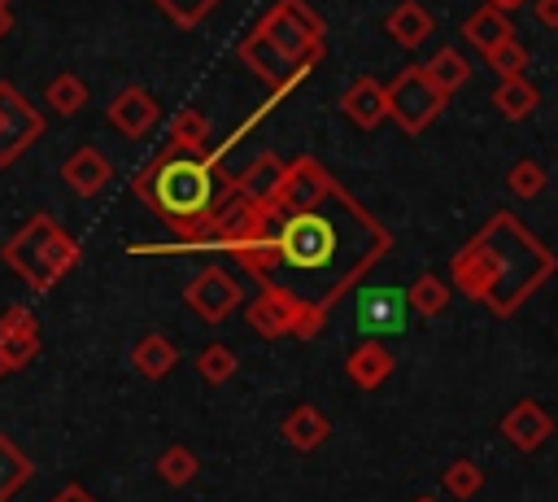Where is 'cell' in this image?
Returning a JSON list of instances; mask_svg holds the SVG:
<instances>
[{"label": "cell", "mask_w": 558, "mask_h": 502, "mask_svg": "<svg viewBox=\"0 0 558 502\" xmlns=\"http://www.w3.org/2000/svg\"><path fill=\"white\" fill-rule=\"evenodd\" d=\"M4 375H9V367H4V358H0V380H4Z\"/></svg>", "instance_id": "41"}, {"label": "cell", "mask_w": 558, "mask_h": 502, "mask_svg": "<svg viewBox=\"0 0 558 502\" xmlns=\"http://www.w3.org/2000/svg\"><path fill=\"white\" fill-rule=\"evenodd\" d=\"M4 266L31 288V292H52L74 266H78V240L52 218V214H31L0 249Z\"/></svg>", "instance_id": "4"}, {"label": "cell", "mask_w": 558, "mask_h": 502, "mask_svg": "<svg viewBox=\"0 0 558 502\" xmlns=\"http://www.w3.org/2000/svg\"><path fill=\"white\" fill-rule=\"evenodd\" d=\"M9 4H13V0H0V9H9Z\"/></svg>", "instance_id": "42"}, {"label": "cell", "mask_w": 558, "mask_h": 502, "mask_svg": "<svg viewBox=\"0 0 558 502\" xmlns=\"http://www.w3.org/2000/svg\"><path fill=\"white\" fill-rule=\"evenodd\" d=\"M423 74H427L445 96H453V92H462V87L471 83V61H466L458 48H436V52L423 61Z\"/></svg>", "instance_id": "22"}, {"label": "cell", "mask_w": 558, "mask_h": 502, "mask_svg": "<svg viewBox=\"0 0 558 502\" xmlns=\"http://www.w3.org/2000/svg\"><path fill=\"white\" fill-rule=\"evenodd\" d=\"M205 140H209V113H201V109H179V113L170 118V140H166V148L201 153Z\"/></svg>", "instance_id": "26"}, {"label": "cell", "mask_w": 558, "mask_h": 502, "mask_svg": "<svg viewBox=\"0 0 558 502\" xmlns=\"http://www.w3.org/2000/svg\"><path fill=\"white\" fill-rule=\"evenodd\" d=\"M174 26H183V31H192V26H201L205 17H209V9L218 4V0H153Z\"/></svg>", "instance_id": "34"}, {"label": "cell", "mask_w": 558, "mask_h": 502, "mask_svg": "<svg viewBox=\"0 0 558 502\" xmlns=\"http://www.w3.org/2000/svg\"><path fill=\"white\" fill-rule=\"evenodd\" d=\"M283 166L288 162H279L275 153H262V157H253L235 179H231V188L244 196V201H257V205H266L270 196H275V188H279V179H283Z\"/></svg>", "instance_id": "17"}, {"label": "cell", "mask_w": 558, "mask_h": 502, "mask_svg": "<svg viewBox=\"0 0 558 502\" xmlns=\"http://www.w3.org/2000/svg\"><path fill=\"white\" fill-rule=\"evenodd\" d=\"M558 258L510 214L493 210L488 223L449 258V288L488 306V314L510 319L549 275Z\"/></svg>", "instance_id": "2"}, {"label": "cell", "mask_w": 558, "mask_h": 502, "mask_svg": "<svg viewBox=\"0 0 558 502\" xmlns=\"http://www.w3.org/2000/svg\"><path fill=\"white\" fill-rule=\"evenodd\" d=\"M493 105H497V113H501V118L523 122L527 113H536L541 92H536L527 79H501V83H497V92H493Z\"/></svg>", "instance_id": "25"}, {"label": "cell", "mask_w": 558, "mask_h": 502, "mask_svg": "<svg viewBox=\"0 0 558 502\" xmlns=\"http://www.w3.org/2000/svg\"><path fill=\"white\" fill-rule=\"evenodd\" d=\"M253 31L266 44H275L301 74H310L323 61V35H327V26H323V17L305 0H275Z\"/></svg>", "instance_id": "5"}, {"label": "cell", "mask_w": 558, "mask_h": 502, "mask_svg": "<svg viewBox=\"0 0 558 502\" xmlns=\"http://www.w3.org/2000/svg\"><path fill=\"white\" fill-rule=\"evenodd\" d=\"M244 319H248V327H253L257 336H266V340L292 336V314H288V306H283L275 292H257V297L248 301Z\"/></svg>", "instance_id": "21"}, {"label": "cell", "mask_w": 558, "mask_h": 502, "mask_svg": "<svg viewBox=\"0 0 558 502\" xmlns=\"http://www.w3.org/2000/svg\"><path fill=\"white\" fill-rule=\"evenodd\" d=\"M501 437L514 445V450H523V454H532V450H541L545 441H549V432H554V419H549V410L541 406V402H532V397H523V402H514L506 415H501Z\"/></svg>", "instance_id": "12"}, {"label": "cell", "mask_w": 558, "mask_h": 502, "mask_svg": "<svg viewBox=\"0 0 558 502\" xmlns=\"http://www.w3.org/2000/svg\"><path fill=\"white\" fill-rule=\"evenodd\" d=\"M480 485H484V471H480V463L475 458H453L445 471H440V489L449 493V498H475L480 493Z\"/></svg>", "instance_id": "28"}, {"label": "cell", "mask_w": 558, "mask_h": 502, "mask_svg": "<svg viewBox=\"0 0 558 502\" xmlns=\"http://www.w3.org/2000/svg\"><path fill=\"white\" fill-rule=\"evenodd\" d=\"M527 4H532V17L545 31H558V0H527Z\"/></svg>", "instance_id": "36"}, {"label": "cell", "mask_w": 558, "mask_h": 502, "mask_svg": "<svg viewBox=\"0 0 558 502\" xmlns=\"http://www.w3.org/2000/svg\"><path fill=\"white\" fill-rule=\"evenodd\" d=\"M545 183H549V175H545V166H541L536 157L514 162V166H510V175H506V188H510V196H519V201L541 196V192H545Z\"/></svg>", "instance_id": "31"}, {"label": "cell", "mask_w": 558, "mask_h": 502, "mask_svg": "<svg viewBox=\"0 0 558 502\" xmlns=\"http://www.w3.org/2000/svg\"><path fill=\"white\" fill-rule=\"evenodd\" d=\"M131 367H135L144 380H166V375L179 367V349H174L170 336L148 332V336L135 340V349H131Z\"/></svg>", "instance_id": "18"}, {"label": "cell", "mask_w": 558, "mask_h": 502, "mask_svg": "<svg viewBox=\"0 0 558 502\" xmlns=\"http://www.w3.org/2000/svg\"><path fill=\"white\" fill-rule=\"evenodd\" d=\"M410 502H436V498H427V493H418V498H410Z\"/></svg>", "instance_id": "40"}, {"label": "cell", "mask_w": 558, "mask_h": 502, "mask_svg": "<svg viewBox=\"0 0 558 502\" xmlns=\"http://www.w3.org/2000/svg\"><path fill=\"white\" fill-rule=\"evenodd\" d=\"M196 471H201V458H196L187 445H166V450L157 454V476H161L166 485H174V489L187 485Z\"/></svg>", "instance_id": "29"}, {"label": "cell", "mask_w": 558, "mask_h": 502, "mask_svg": "<svg viewBox=\"0 0 558 502\" xmlns=\"http://www.w3.org/2000/svg\"><path fill=\"white\" fill-rule=\"evenodd\" d=\"M61 179L70 183L74 196H96V192H105V183L113 179V166H109V157H105L96 144H78V148L61 162Z\"/></svg>", "instance_id": "13"}, {"label": "cell", "mask_w": 558, "mask_h": 502, "mask_svg": "<svg viewBox=\"0 0 558 502\" xmlns=\"http://www.w3.org/2000/svg\"><path fill=\"white\" fill-rule=\"evenodd\" d=\"M39 354V332H0V358L9 371H22Z\"/></svg>", "instance_id": "33"}, {"label": "cell", "mask_w": 558, "mask_h": 502, "mask_svg": "<svg viewBox=\"0 0 558 502\" xmlns=\"http://www.w3.org/2000/svg\"><path fill=\"white\" fill-rule=\"evenodd\" d=\"M39 135H44V113L13 83H0V166H13Z\"/></svg>", "instance_id": "8"}, {"label": "cell", "mask_w": 558, "mask_h": 502, "mask_svg": "<svg viewBox=\"0 0 558 502\" xmlns=\"http://www.w3.org/2000/svg\"><path fill=\"white\" fill-rule=\"evenodd\" d=\"M405 314H410V306H405V288H366L362 297H357V306H353V327L362 332V336H401L410 323H405Z\"/></svg>", "instance_id": "9"}, {"label": "cell", "mask_w": 558, "mask_h": 502, "mask_svg": "<svg viewBox=\"0 0 558 502\" xmlns=\"http://www.w3.org/2000/svg\"><path fill=\"white\" fill-rule=\"evenodd\" d=\"M105 118H109V127H113L118 135H126V140H144V135L157 127L161 105L153 100V92H144V87H135V83H131V87L113 92V100H109Z\"/></svg>", "instance_id": "11"}, {"label": "cell", "mask_w": 558, "mask_h": 502, "mask_svg": "<svg viewBox=\"0 0 558 502\" xmlns=\"http://www.w3.org/2000/svg\"><path fill=\"white\" fill-rule=\"evenodd\" d=\"M231 179L218 175V153L161 148L144 170L131 175V192L174 231L179 249H205L214 231V205L227 196Z\"/></svg>", "instance_id": "3"}, {"label": "cell", "mask_w": 558, "mask_h": 502, "mask_svg": "<svg viewBox=\"0 0 558 502\" xmlns=\"http://www.w3.org/2000/svg\"><path fill=\"white\" fill-rule=\"evenodd\" d=\"M52 502H96V498H92V493H87L83 485H65V489H61V493H57Z\"/></svg>", "instance_id": "37"}, {"label": "cell", "mask_w": 558, "mask_h": 502, "mask_svg": "<svg viewBox=\"0 0 558 502\" xmlns=\"http://www.w3.org/2000/svg\"><path fill=\"white\" fill-rule=\"evenodd\" d=\"M449 297H453V288L440 279V275H418L410 288H405V306L410 310H418L423 319H436V314H445V306H449Z\"/></svg>", "instance_id": "27"}, {"label": "cell", "mask_w": 558, "mask_h": 502, "mask_svg": "<svg viewBox=\"0 0 558 502\" xmlns=\"http://www.w3.org/2000/svg\"><path fill=\"white\" fill-rule=\"evenodd\" d=\"M44 100H48V109H52L57 118H74V113L87 109V83H83L74 70H61V74H52V79L44 83Z\"/></svg>", "instance_id": "23"}, {"label": "cell", "mask_w": 558, "mask_h": 502, "mask_svg": "<svg viewBox=\"0 0 558 502\" xmlns=\"http://www.w3.org/2000/svg\"><path fill=\"white\" fill-rule=\"evenodd\" d=\"M183 301H187V310H192L196 319L222 323V319H231V314L240 310L244 288H240V279H235L231 271H222V266H201V271L187 279Z\"/></svg>", "instance_id": "7"}, {"label": "cell", "mask_w": 558, "mask_h": 502, "mask_svg": "<svg viewBox=\"0 0 558 502\" xmlns=\"http://www.w3.org/2000/svg\"><path fill=\"white\" fill-rule=\"evenodd\" d=\"M0 332H39V319H35V310H26V306H9V310L0 314Z\"/></svg>", "instance_id": "35"}, {"label": "cell", "mask_w": 558, "mask_h": 502, "mask_svg": "<svg viewBox=\"0 0 558 502\" xmlns=\"http://www.w3.org/2000/svg\"><path fill=\"white\" fill-rule=\"evenodd\" d=\"M31 476H35L31 454H26V450H17V445L0 432V502L17 498V489H26V485H31Z\"/></svg>", "instance_id": "24"}, {"label": "cell", "mask_w": 558, "mask_h": 502, "mask_svg": "<svg viewBox=\"0 0 558 502\" xmlns=\"http://www.w3.org/2000/svg\"><path fill=\"white\" fill-rule=\"evenodd\" d=\"M484 61H488V70H493L497 79H523V70H527V48L510 35V39L493 44V48L484 52Z\"/></svg>", "instance_id": "30"}, {"label": "cell", "mask_w": 558, "mask_h": 502, "mask_svg": "<svg viewBox=\"0 0 558 502\" xmlns=\"http://www.w3.org/2000/svg\"><path fill=\"white\" fill-rule=\"evenodd\" d=\"M327 437H331V419H327L318 406L301 402V406L288 410V419H283V441H288L292 450H318Z\"/></svg>", "instance_id": "19"}, {"label": "cell", "mask_w": 558, "mask_h": 502, "mask_svg": "<svg viewBox=\"0 0 558 502\" xmlns=\"http://www.w3.org/2000/svg\"><path fill=\"white\" fill-rule=\"evenodd\" d=\"M384 31L392 35V44H397V48H418V44H427V39H432L436 17H432V9H427V4H418V0H401V4L384 17Z\"/></svg>", "instance_id": "16"}, {"label": "cell", "mask_w": 558, "mask_h": 502, "mask_svg": "<svg viewBox=\"0 0 558 502\" xmlns=\"http://www.w3.org/2000/svg\"><path fill=\"white\" fill-rule=\"evenodd\" d=\"M340 113H344L353 127H362V131H375V127L388 118L384 83H379V79H371V74L353 79V83L340 92Z\"/></svg>", "instance_id": "14"}, {"label": "cell", "mask_w": 558, "mask_h": 502, "mask_svg": "<svg viewBox=\"0 0 558 502\" xmlns=\"http://www.w3.org/2000/svg\"><path fill=\"white\" fill-rule=\"evenodd\" d=\"M484 4H493V9H501V13H510V9H523L527 0H484Z\"/></svg>", "instance_id": "38"}, {"label": "cell", "mask_w": 558, "mask_h": 502, "mask_svg": "<svg viewBox=\"0 0 558 502\" xmlns=\"http://www.w3.org/2000/svg\"><path fill=\"white\" fill-rule=\"evenodd\" d=\"M514 35V26H510V13H501V9H493V4H480L466 22H462V39L484 57L493 44H501V39H510Z\"/></svg>", "instance_id": "20"}, {"label": "cell", "mask_w": 558, "mask_h": 502, "mask_svg": "<svg viewBox=\"0 0 558 502\" xmlns=\"http://www.w3.org/2000/svg\"><path fill=\"white\" fill-rule=\"evenodd\" d=\"M209 244L231 253L262 292H275L292 314V336L310 340L392 249V231L323 162L292 157L266 205L227 188L214 205Z\"/></svg>", "instance_id": "1"}, {"label": "cell", "mask_w": 558, "mask_h": 502, "mask_svg": "<svg viewBox=\"0 0 558 502\" xmlns=\"http://www.w3.org/2000/svg\"><path fill=\"white\" fill-rule=\"evenodd\" d=\"M392 367H397V358L388 354V345L384 340H375V336H366L357 349H349V358H344V375H349V384H357V389H379L388 375H392Z\"/></svg>", "instance_id": "15"}, {"label": "cell", "mask_w": 558, "mask_h": 502, "mask_svg": "<svg viewBox=\"0 0 558 502\" xmlns=\"http://www.w3.org/2000/svg\"><path fill=\"white\" fill-rule=\"evenodd\" d=\"M9 31H13V13H9V9H0V39H4Z\"/></svg>", "instance_id": "39"}, {"label": "cell", "mask_w": 558, "mask_h": 502, "mask_svg": "<svg viewBox=\"0 0 558 502\" xmlns=\"http://www.w3.org/2000/svg\"><path fill=\"white\" fill-rule=\"evenodd\" d=\"M235 367H240V358H235L231 345H205L196 354V371H201L205 384H227L235 375Z\"/></svg>", "instance_id": "32"}, {"label": "cell", "mask_w": 558, "mask_h": 502, "mask_svg": "<svg viewBox=\"0 0 558 502\" xmlns=\"http://www.w3.org/2000/svg\"><path fill=\"white\" fill-rule=\"evenodd\" d=\"M235 52H240V61L253 70V79H262V83H266L275 96L292 92V87L305 79V74H301V70H296V65H292V61H288V57H283L275 44H266L257 31H248V35L240 39V48H235Z\"/></svg>", "instance_id": "10"}, {"label": "cell", "mask_w": 558, "mask_h": 502, "mask_svg": "<svg viewBox=\"0 0 558 502\" xmlns=\"http://www.w3.org/2000/svg\"><path fill=\"white\" fill-rule=\"evenodd\" d=\"M384 100H388V118L405 135H418V131H427L445 113V100L449 96L423 74V65H405V70H397L384 83Z\"/></svg>", "instance_id": "6"}]
</instances>
